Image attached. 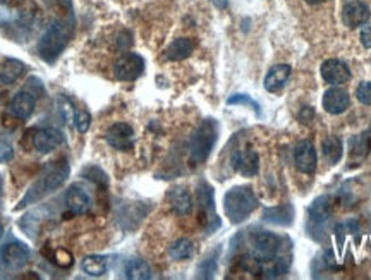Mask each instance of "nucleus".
Listing matches in <instances>:
<instances>
[{"label":"nucleus","mask_w":371,"mask_h":280,"mask_svg":"<svg viewBox=\"0 0 371 280\" xmlns=\"http://www.w3.org/2000/svg\"><path fill=\"white\" fill-rule=\"evenodd\" d=\"M67 175H69L67 160H59V162H54V164H48L47 167L43 169V172H41V177L38 179L33 186H31L28 195L24 196L23 202L19 203L21 205L19 208L28 206L30 203H34L36 200H41L43 196L54 193L55 189L61 188V186L64 184Z\"/></svg>","instance_id":"f257e3e1"},{"label":"nucleus","mask_w":371,"mask_h":280,"mask_svg":"<svg viewBox=\"0 0 371 280\" xmlns=\"http://www.w3.org/2000/svg\"><path fill=\"white\" fill-rule=\"evenodd\" d=\"M258 208V198L249 186H235L224 196V210L232 224H241Z\"/></svg>","instance_id":"f03ea898"},{"label":"nucleus","mask_w":371,"mask_h":280,"mask_svg":"<svg viewBox=\"0 0 371 280\" xmlns=\"http://www.w3.org/2000/svg\"><path fill=\"white\" fill-rule=\"evenodd\" d=\"M218 127L211 119L203 120L193 133L189 141V162L193 165H201L208 157L217 141Z\"/></svg>","instance_id":"7ed1b4c3"},{"label":"nucleus","mask_w":371,"mask_h":280,"mask_svg":"<svg viewBox=\"0 0 371 280\" xmlns=\"http://www.w3.org/2000/svg\"><path fill=\"white\" fill-rule=\"evenodd\" d=\"M67 45L64 24L54 21L38 41V54L45 62H55Z\"/></svg>","instance_id":"20e7f679"},{"label":"nucleus","mask_w":371,"mask_h":280,"mask_svg":"<svg viewBox=\"0 0 371 280\" xmlns=\"http://www.w3.org/2000/svg\"><path fill=\"white\" fill-rule=\"evenodd\" d=\"M145 71V58L141 55L127 52L114 62V76L117 81L131 83L136 81Z\"/></svg>","instance_id":"39448f33"},{"label":"nucleus","mask_w":371,"mask_h":280,"mask_svg":"<svg viewBox=\"0 0 371 280\" xmlns=\"http://www.w3.org/2000/svg\"><path fill=\"white\" fill-rule=\"evenodd\" d=\"M198 203H200L201 222L206 226L208 234H211L215 229L220 227V220H218L217 213H215L213 189L206 182H201L200 188H198Z\"/></svg>","instance_id":"423d86ee"},{"label":"nucleus","mask_w":371,"mask_h":280,"mask_svg":"<svg viewBox=\"0 0 371 280\" xmlns=\"http://www.w3.org/2000/svg\"><path fill=\"white\" fill-rule=\"evenodd\" d=\"M282 239L272 233H256L251 237V257L255 260H268L277 257Z\"/></svg>","instance_id":"0eeeda50"},{"label":"nucleus","mask_w":371,"mask_h":280,"mask_svg":"<svg viewBox=\"0 0 371 280\" xmlns=\"http://www.w3.org/2000/svg\"><path fill=\"white\" fill-rule=\"evenodd\" d=\"M30 261V250L23 243H7L0 250V265L7 270H21Z\"/></svg>","instance_id":"6e6552de"},{"label":"nucleus","mask_w":371,"mask_h":280,"mask_svg":"<svg viewBox=\"0 0 371 280\" xmlns=\"http://www.w3.org/2000/svg\"><path fill=\"white\" fill-rule=\"evenodd\" d=\"M105 140L114 150L131 151L134 148V129L126 122H116L107 129Z\"/></svg>","instance_id":"1a4fd4ad"},{"label":"nucleus","mask_w":371,"mask_h":280,"mask_svg":"<svg viewBox=\"0 0 371 280\" xmlns=\"http://www.w3.org/2000/svg\"><path fill=\"white\" fill-rule=\"evenodd\" d=\"M231 164L235 172L242 174L244 177H253V175L258 174L259 157L255 150H249V148H237V150L232 151Z\"/></svg>","instance_id":"9d476101"},{"label":"nucleus","mask_w":371,"mask_h":280,"mask_svg":"<svg viewBox=\"0 0 371 280\" xmlns=\"http://www.w3.org/2000/svg\"><path fill=\"white\" fill-rule=\"evenodd\" d=\"M320 72L321 78L325 79V83H328V85L332 86L344 85V83H348L349 79L352 78L351 69L348 67L346 62L339 61V58H328V61H325L324 64H321Z\"/></svg>","instance_id":"9b49d317"},{"label":"nucleus","mask_w":371,"mask_h":280,"mask_svg":"<svg viewBox=\"0 0 371 280\" xmlns=\"http://www.w3.org/2000/svg\"><path fill=\"white\" fill-rule=\"evenodd\" d=\"M294 164L303 174H313L317 171V150H315V144L311 141L304 140L296 144V148H294Z\"/></svg>","instance_id":"f8f14e48"},{"label":"nucleus","mask_w":371,"mask_h":280,"mask_svg":"<svg viewBox=\"0 0 371 280\" xmlns=\"http://www.w3.org/2000/svg\"><path fill=\"white\" fill-rule=\"evenodd\" d=\"M62 143H64V134L55 127H41L33 136V147L40 153H50Z\"/></svg>","instance_id":"ddd939ff"},{"label":"nucleus","mask_w":371,"mask_h":280,"mask_svg":"<svg viewBox=\"0 0 371 280\" xmlns=\"http://www.w3.org/2000/svg\"><path fill=\"white\" fill-rule=\"evenodd\" d=\"M371 12L370 7L366 6L365 2H359V0H354V2H349L348 6L342 10V21L348 28L354 30V28L363 26L370 21Z\"/></svg>","instance_id":"4468645a"},{"label":"nucleus","mask_w":371,"mask_h":280,"mask_svg":"<svg viewBox=\"0 0 371 280\" xmlns=\"http://www.w3.org/2000/svg\"><path fill=\"white\" fill-rule=\"evenodd\" d=\"M65 205H67L69 212L72 215H85L89 210V206H92V200H89V195L81 186L74 184L65 193Z\"/></svg>","instance_id":"2eb2a0df"},{"label":"nucleus","mask_w":371,"mask_h":280,"mask_svg":"<svg viewBox=\"0 0 371 280\" xmlns=\"http://www.w3.org/2000/svg\"><path fill=\"white\" fill-rule=\"evenodd\" d=\"M34 96L28 91H19L14 95V98L10 100L9 112L10 116L16 117L17 120H26L33 116L34 112Z\"/></svg>","instance_id":"dca6fc26"},{"label":"nucleus","mask_w":371,"mask_h":280,"mask_svg":"<svg viewBox=\"0 0 371 280\" xmlns=\"http://www.w3.org/2000/svg\"><path fill=\"white\" fill-rule=\"evenodd\" d=\"M349 107V93L346 89L334 86V88L327 89L324 95V109L332 116H339L344 114Z\"/></svg>","instance_id":"f3484780"},{"label":"nucleus","mask_w":371,"mask_h":280,"mask_svg":"<svg viewBox=\"0 0 371 280\" xmlns=\"http://www.w3.org/2000/svg\"><path fill=\"white\" fill-rule=\"evenodd\" d=\"M290 72H293V67H290L289 64L273 65V67L266 72L265 81H263L266 91L270 93L280 91V89L287 85V81H289Z\"/></svg>","instance_id":"a211bd4d"},{"label":"nucleus","mask_w":371,"mask_h":280,"mask_svg":"<svg viewBox=\"0 0 371 280\" xmlns=\"http://www.w3.org/2000/svg\"><path fill=\"white\" fill-rule=\"evenodd\" d=\"M167 202L171 210L179 217H186L193 212V198L184 188H174L169 191Z\"/></svg>","instance_id":"6ab92c4d"},{"label":"nucleus","mask_w":371,"mask_h":280,"mask_svg":"<svg viewBox=\"0 0 371 280\" xmlns=\"http://www.w3.org/2000/svg\"><path fill=\"white\" fill-rule=\"evenodd\" d=\"M26 65L17 58H3L0 61V85H12L23 76Z\"/></svg>","instance_id":"aec40b11"},{"label":"nucleus","mask_w":371,"mask_h":280,"mask_svg":"<svg viewBox=\"0 0 371 280\" xmlns=\"http://www.w3.org/2000/svg\"><path fill=\"white\" fill-rule=\"evenodd\" d=\"M332 213V200L330 196H321V198H318L317 202L311 205L310 208V224L308 226H311V224H315L318 227L324 226L325 222L328 220V217H330Z\"/></svg>","instance_id":"412c9836"},{"label":"nucleus","mask_w":371,"mask_h":280,"mask_svg":"<svg viewBox=\"0 0 371 280\" xmlns=\"http://www.w3.org/2000/svg\"><path fill=\"white\" fill-rule=\"evenodd\" d=\"M371 151V129L349 140V155L352 160L359 162L366 158Z\"/></svg>","instance_id":"4be33fe9"},{"label":"nucleus","mask_w":371,"mask_h":280,"mask_svg":"<svg viewBox=\"0 0 371 280\" xmlns=\"http://www.w3.org/2000/svg\"><path fill=\"white\" fill-rule=\"evenodd\" d=\"M194 50V41L191 38H178L172 41L165 50V58L167 61H184L189 57Z\"/></svg>","instance_id":"5701e85b"},{"label":"nucleus","mask_w":371,"mask_h":280,"mask_svg":"<svg viewBox=\"0 0 371 280\" xmlns=\"http://www.w3.org/2000/svg\"><path fill=\"white\" fill-rule=\"evenodd\" d=\"M321 151H324V157L327 158L328 164L335 165L344 155V144H342L341 138L328 136L321 143Z\"/></svg>","instance_id":"b1692460"},{"label":"nucleus","mask_w":371,"mask_h":280,"mask_svg":"<svg viewBox=\"0 0 371 280\" xmlns=\"http://www.w3.org/2000/svg\"><path fill=\"white\" fill-rule=\"evenodd\" d=\"M124 275H126V279L131 280H147L151 279V268L145 260L133 258L124 267Z\"/></svg>","instance_id":"393cba45"},{"label":"nucleus","mask_w":371,"mask_h":280,"mask_svg":"<svg viewBox=\"0 0 371 280\" xmlns=\"http://www.w3.org/2000/svg\"><path fill=\"white\" fill-rule=\"evenodd\" d=\"M81 268L89 277H102L107 274V260L100 255H89L81 261Z\"/></svg>","instance_id":"a878e982"},{"label":"nucleus","mask_w":371,"mask_h":280,"mask_svg":"<svg viewBox=\"0 0 371 280\" xmlns=\"http://www.w3.org/2000/svg\"><path fill=\"white\" fill-rule=\"evenodd\" d=\"M265 220L270 224H277V226H289L293 222V208L289 205L279 206V208H268L265 210Z\"/></svg>","instance_id":"bb28decb"},{"label":"nucleus","mask_w":371,"mask_h":280,"mask_svg":"<svg viewBox=\"0 0 371 280\" xmlns=\"http://www.w3.org/2000/svg\"><path fill=\"white\" fill-rule=\"evenodd\" d=\"M193 255H194V244L191 243L189 239H186V237L178 239L171 248H169V257L176 261L189 260Z\"/></svg>","instance_id":"cd10ccee"},{"label":"nucleus","mask_w":371,"mask_h":280,"mask_svg":"<svg viewBox=\"0 0 371 280\" xmlns=\"http://www.w3.org/2000/svg\"><path fill=\"white\" fill-rule=\"evenodd\" d=\"M48 258H50V261H54L55 265H59V267H62V268H67V267H71L72 263H74V260H72V255L69 253L65 248H57V250L50 251Z\"/></svg>","instance_id":"c85d7f7f"},{"label":"nucleus","mask_w":371,"mask_h":280,"mask_svg":"<svg viewBox=\"0 0 371 280\" xmlns=\"http://www.w3.org/2000/svg\"><path fill=\"white\" fill-rule=\"evenodd\" d=\"M217 272V251L211 253L206 260H203V263L200 265V270H198V277L201 279H210L213 277V274Z\"/></svg>","instance_id":"c756f323"},{"label":"nucleus","mask_w":371,"mask_h":280,"mask_svg":"<svg viewBox=\"0 0 371 280\" xmlns=\"http://www.w3.org/2000/svg\"><path fill=\"white\" fill-rule=\"evenodd\" d=\"M227 105H248V107H251V109L259 116V105L249 95H241V93H237V95H232L231 98L227 100Z\"/></svg>","instance_id":"7c9ffc66"},{"label":"nucleus","mask_w":371,"mask_h":280,"mask_svg":"<svg viewBox=\"0 0 371 280\" xmlns=\"http://www.w3.org/2000/svg\"><path fill=\"white\" fill-rule=\"evenodd\" d=\"M74 122H76V129L81 134H85L86 131L89 129V124H92V116L86 110H76L74 114Z\"/></svg>","instance_id":"2f4dec72"},{"label":"nucleus","mask_w":371,"mask_h":280,"mask_svg":"<svg viewBox=\"0 0 371 280\" xmlns=\"http://www.w3.org/2000/svg\"><path fill=\"white\" fill-rule=\"evenodd\" d=\"M356 96H358V100L363 105H371V83L363 81L361 85L356 88Z\"/></svg>","instance_id":"473e14b6"},{"label":"nucleus","mask_w":371,"mask_h":280,"mask_svg":"<svg viewBox=\"0 0 371 280\" xmlns=\"http://www.w3.org/2000/svg\"><path fill=\"white\" fill-rule=\"evenodd\" d=\"M131 45H133V36H131L129 31H120V33L117 34V40H116L117 50L124 52V50H127Z\"/></svg>","instance_id":"72a5a7b5"},{"label":"nucleus","mask_w":371,"mask_h":280,"mask_svg":"<svg viewBox=\"0 0 371 280\" xmlns=\"http://www.w3.org/2000/svg\"><path fill=\"white\" fill-rule=\"evenodd\" d=\"M61 110H62V117H64V119L67 120V122H72V120H74L76 110L72 109V105H71V102H69V100L61 98Z\"/></svg>","instance_id":"f704fd0d"},{"label":"nucleus","mask_w":371,"mask_h":280,"mask_svg":"<svg viewBox=\"0 0 371 280\" xmlns=\"http://www.w3.org/2000/svg\"><path fill=\"white\" fill-rule=\"evenodd\" d=\"M14 150L9 143H3L0 141V164H7V162L12 160Z\"/></svg>","instance_id":"c9c22d12"},{"label":"nucleus","mask_w":371,"mask_h":280,"mask_svg":"<svg viewBox=\"0 0 371 280\" xmlns=\"http://www.w3.org/2000/svg\"><path fill=\"white\" fill-rule=\"evenodd\" d=\"M315 117V110L311 109V107H303L299 112V116H297V119L301 120V122H310V120H313Z\"/></svg>","instance_id":"e433bc0d"},{"label":"nucleus","mask_w":371,"mask_h":280,"mask_svg":"<svg viewBox=\"0 0 371 280\" xmlns=\"http://www.w3.org/2000/svg\"><path fill=\"white\" fill-rule=\"evenodd\" d=\"M361 43L365 48H371V24L361 30Z\"/></svg>","instance_id":"4c0bfd02"},{"label":"nucleus","mask_w":371,"mask_h":280,"mask_svg":"<svg viewBox=\"0 0 371 280\" xmlns=\"http://www.w3.org/2000/svg\"><path fill=\"white\" fill-rule=\"evenodd\" d=\"M210 2L213 3L217 9H227V6H229V0H210Z\"/></svg>","instance_id":"58836bf2"},{"label":"nucleus","mask_w":371,"mask_h":280,"mask_svg":"<svg viewBox=\"0 0 371 280\" xmlns=\"http://www.w3.org/2000/svg\"><path fill=\"white\" fill-rule=\"evenodd\" d=\"M306 3H310V6H320V3H325L327 0H304Z\"/></svg>","instance_id":"ea45409f"},{"label":"nucleus","mask_w":371,"mask_h":280,"mask_svg":"<svg viewBox=\"0 0 371 280\" xmlns=\"http://www.w3.org/2000/svg\"><path fill=\"white\" fill-rule=\"evenodd\" d=\"M2 236H3V227L2 224H0V239H2Z\"/></svg>","instance_id":"a19ab883"},{"label":"nucleus","mask_w":371,"mask_h":280,"mask_svg":"<svg viewBox=\"0 0 371 280\" xmlns=\"http://www.w3.org/2000/svg\"><path fill=\"white\" fill-rule=\"evenodd\" d=\"M0 195H2V191H0Z\"/></svg>","instance_id":"79ce46f5"}]
</instances>
